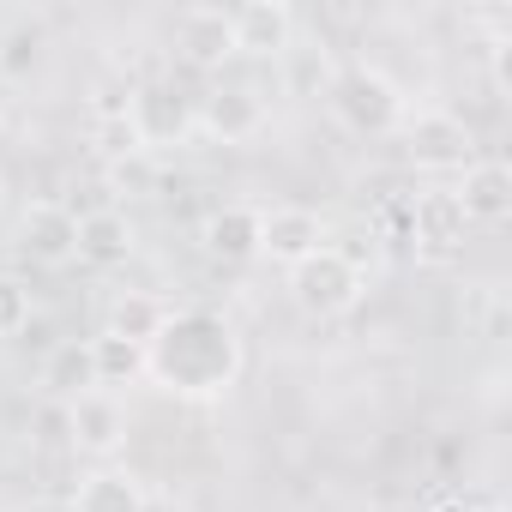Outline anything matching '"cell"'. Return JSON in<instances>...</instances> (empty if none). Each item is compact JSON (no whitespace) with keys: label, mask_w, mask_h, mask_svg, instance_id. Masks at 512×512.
I'll return each instance as SVG.
<instances>
[{"label":"cell","mask_w":512,"mask_h":512,"mask_svg":"<svg viewBox=\"0 0 512 512\" xmlns=\"http://www.w3.org/2000/svg\"><path fill=\"white\" fill-rule=\"evenodd\" d=\"M43 49H49V37H43L37 25H13L7 37H0V79H7V85H25V79L43 67Z\"/></svg>","instance_id":"19"},{"label":"cell","mask_w":512,"mask_h":512,"mask_svg":"<svg viewBox=\"0 0 512 512\" xmlns=\"http://www.w3.org/2000/svg\"><path fill=\"white\" fill-rule=\"evenodd\" d=\"M145 506H151L145 482L121 464H97L73 494V512H145Z\"/></svg>","instance_id":"15"},{"label":"cell","mask_w":512,"mask_h":512,"mask_svg":"<svg viewBox=\"0 0 512 512\" xmlns=\"http://www.w3.org/2000/svg\"><path fill=\"white\" fill-rule=\"evenodd\" d=\"M332 115L350 127V133H362V139H380V133H398L404 127V115H410V97L380 73V67H344L338 79H332Z\"/></svg>","instance_id":"2"},{"label":"cell","mask_w":512,"mask_h":512,"mask_svg":"<svg viewBox=\"0 0 512 512\" xmlns=\"http://www.w3.org/2000/svg\"><path fill=\"white\" fill-rule=\"evenodd\" d=\"M464 229H470V223H464L452 187L410 199V247L422 253V260H452V253L464 247Z\"/></svg>","instance_id":"8"},{"label":"cell","mask_w":512,"mask_h":512,"mask_svg":"<svg viewBox=\"0 0 512 512\" xmlns=\"http://www.w3.org/2000/svg\"><path fill=\"white\" fill-rule=\"evenodd\" d=\"M31 326V290L19 278H0V338H19Z\"/></svg>","instance_id":"22"},{"label":"cell","mask_w":512,"mask_h":512,"mask_svg":"<svg viewBox=\"0 0 512 512\" xmlns=\"http://www.w3.org/2000/svg\"><path fill=\"white\" fill-rule=\"evenodd\" d=\"M320 247H326L320 211H308V205H272L266 211V223H260V253H266V260L302 266L308 253H320Z\"/></svg>","instance_id":"10"},{"label":"cell","mask_w":512,"mask_h":512,"mask_svg":"<svg viewBox=\"0 0 512 512\" xmlns=\"http://www.w3.org/2000/svg\"><path fill=\"white\" fill-rule=\"evenodd\" d=\"M19 247L37 266H73L79 260V211H67L61 199H37L19 217Z\"/></svg>","instance_id":"7"},{"label":"cell","mask_w":512,"mask_h":512,"mask_svg":"<svg viewBox=\"0 0 512 512\" xmlns=\"http://www.w3.org/2000/svg\"><path fill=\"white\" fill-rule=\"evenodd\" d=\"M464 223H506L512 217V169L500 157H476L470 169H458V187H452Z\"/></svg>","instance_id":"11"},{"label":"cell","mask_w":512,"mask_h":512,"mask_svg":"<svg viewBox=\"0 0 512 512\" xmlns=\"http://www.w3.org/2000/svg\"><path fill=\"white\" fill-rule=\"evenodd\" d=\"M97 151H103L109 163H127V157H145V139H139V127H133V115H121V121H97Z\"/></svg>","instance_id":"21"},{"label":"cell","mask_w":512,"mask_h":512,"mask_svg":"<svg viewBox=\"0 0 512 512\" xmlns=\"http://www.w3.org/2000/svg\"><path fill=\"white\" fill-rule=\"evenodd\" d=\"M91 374H97V386H127L145 374V350L115 338V332H97L91 338Z\"/></svg>","instance_id":"18"},{"label":"cell","mask_w":512,"mask_h":512,"mask_svg":"<svg viewBox=\"0 0 512 512\" xmlns=\"http://www.w3.org/2000/svg\"><path fill=\"white\" fill-rule=\"evenodd\" d=\"M488 512H500V506H488Z\"/></svg>","instance_id":"26"},{"label":"cell","mask_w":512,"mask_h":512,"mask_svg":"<svg viewBox=\"0 0 512 512\" xmlns=\"http://www.w3.org/2000/svg\"><path fill=\"white\" fill-rule=\"evenodd\" d=\"M175 43H181V55H187L193 67H217L223 55H235V43H229V13H223V7H187V13L175 19Z\"/></svg>","instance_id":"16"},{"label":"cell","mask_w":512,"mask_h":512,"mask_svg":"<svg viewBox=\"0 0 512 512\" xmlns=\"http://www.w3.org/2000/svg\"><path fill=\"white\" fill-rule=\"evenodd\" d=\"M266 121H272V109H266V97L253 91V85H217V91H205L199 109H193V127L211 133L217 145H247V139H260Z\"/></svg>","instance_id":"5"},{"label":"cell","mask_w":512,"mask_h":512,"mask_svg":"<svg viewBox=\"0 0 512 512\" xmlns=\"http://www.w3.org/2000/svg\"><path fill=\"white\" fill-rule=\"evenodd\" d=\"M79 260L97 266V272H115V266L133 260V223H127L115 205L79 217Z\"/></svg>","instance_id":"14"},{"label":"cell","mask_w":512,"mask_h":512,"mask_svg":"<svg viewBox=\"0 0 512 512\" xmlns=\"http://www.w3.org/2000/svg\"><path fill=\"white\" fill-rule=\"evenodd\" d=\"M247 368L241 332L217 308H169L163 332L145 344V374L175 398H223Z\"/></svg>","instance_id":"1"},{"label":"cell","mask_w":512,"mask_h":512,"mask_svg":"<svg viewBox=\"0 0 512 512\" xmlns=\"http://www.w3.org/2000/svg\"><path fill=\"white\" fill-rule=\"evenodd\" d=\"M61 416H67V440H73L79 452H91V458H115L121 440H127V404H121L115 392H103V386L67 398Z\"/></svg>","instance_id":"6"},{"label":"cell","mask_w":512,"mask_h":512,"mask_svg":"<svg viewBox=\"0 0 512 512\" xmlns=\"http://www.w3.org/2000/svg\"><path fill=\"white\" fill-rule=\"evenodd\" d=\"M398 133H404V157L428 175H452L476 163V139L452 109H410Z\"/></svg>","instance_id":"4"},{"label":"cell","mask_w":512,"mask_h":512,"mask_svg":"<svg viewBox=\"0 0 512 512\" xmlns=\"http://www.w3.org/2000/svg\"><path fill=\"white\" fill-rule=\"evenodd\" d=\"M440 512H476V506H440Z\"/></svg>","instance_id":"25"},{"label":"cell","mask_w":512,"mask_h":512,"mask_svg":"<svg viewBox=\"0 0 512 512\" xmlns=\"http://www.w3.org/2000/svg\"><path fill=\"white\" fill-rule=\"evenodd\" d=\"M229 43H235V55H290L296 13L284 0H247V7L229 13Z\"/></svg>","instance_id":"9"},{"label":"cell","mask_w":512,"mask_h":512,"mask_svg":"<svg viewBox=\"0 0 512 512\" xmlns=\"http://www.w3.org/2000/svg\"><path fill=\"white\" fill-rule=\"evenodd\" d=\"M115 187H133V193H145V187H151V163H145V157H127V163H115Z\"/></svg>","instance_id":"24"},{"label":"cell","mask_w":512,"mask_h":512,"mask_svg":"<svg viewBox=\"0 0 512 512\" xmlns=\"http://www.w3.org/2000/svg\"><path fill=\"white\" fill-rule=\"evenodd\" d=\"M260 223L266 211L260 205H223L205 217V253L223 266H247V260H260Z\"/></svg>","instance_id":"12"},{"label":"cell","mask_w":512,"mask_h":512,"mask_svg":"<svg viewBox=\"0 0 512 512\" xmlns=\"http://www.w3.org/2000/svg\"><path fill=\"white\" fill-rule=\"evenodd\" d=\"M43 386H49L61 404H67V398H79V392H91V386H97V374H91V344H61V350L49 356Z\"/></svg>","instance_id":"20"},{"label":"cell","mask_w":512,"mask_h":512,"mask_svg":"<svg viewBox=\"0 0 512 512\" xmlns=\"http://www.w3.org/2000/svg\"><path fill=\"white\" fill-rule=\"evenodd\" d=\"M127 115H133L145 151H151V145H175V139L193 133V109H187L181 91H169V85H145V91H133V109H127Z\"/></svg>","instance_id":"13"},{"label":"cell","mask_w":512,"mask_h":512,"mask_svg":"<svg viewBox=\"0 0 512 512\" xmlns=\"http://www.w3.org/2000/svg\"><path fill=\"white\" fill-rule=\"evenodd\" d=\"M488 73H494V91L506 97V85H512V37H494L488 43Z\"/></svg>","instance_id":"23"},{"label":"cell","mask_w":512,"mask_h":512,"mask_svg":"<svg viewBox=\"0 0 512 512\" xmlns=\"http://www.w3.org/2000/svg\"><path fill=\"white\" fill-rule=\"evenodd\" d=\"M163 320H169V308H163L157 296H145V290H127V296H115V308H109V332L127 338V344H139V350L163 332Z\"/></svg>","instance_id":"17"},{"label":"cell","mask_w":512,"mask_h":512,"mask_svg":"<svg viewBox=\"0 0 512 512\" xmlns=\"http://www.w3.org/2000/svg\"><path fill=\"white\" fill-rule=\"evenodd\" d=\"M0 121H7V115H0Z\"/></svg>","instance_id":"27"},{"label":"cell","mask_w":512,"mask_h":512,"mask_svg":"<svg viewBox=\"0 0 512 512\" xmlns=\"http://www.w3.org/2000/svg\"><path fill=\"white\" fill-rule=\"evenodd\" d=\"M362 290H368V278H362V266L350 260L344 247H320V253H308L302 266H290V296H296V308L314 314V320L350 314V308L362 302Z\"/></svg>","instance_id":"3"}]
</instances>
